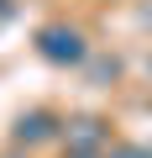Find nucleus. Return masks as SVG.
I'll use <instances>...</instances> for the list:
<instances>
[{
    "label": "nucleus",
    "mask_w": 152,
    "mask_h": 158,
    "mask_svg": "<svg viewBox=\"0 0 152 158\" xmlns=\"http://www.w3.org/2000/svg\"><path fill=\"white\" fill-rule=\"evenodd\" d=\"M42 53H47V58H79L84 42L73 37V32H42Z\"/></svg>",
    "instance_id": "1"
}]
</instances>
